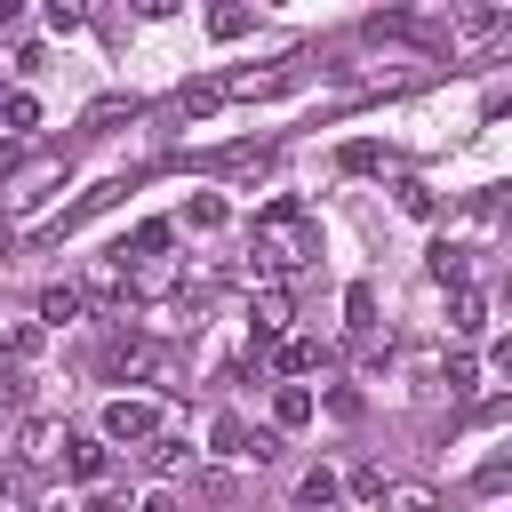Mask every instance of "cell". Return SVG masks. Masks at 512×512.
I'll list each match as a JSON object with an SVG mask.
<instances>
[{
	"mask_svg": "<svg viewBox=\"0 0 512 512\" xmlns=\"http://www.w3.org/2000/svg\"><path fill=\"white\" fill-rule=\"evenodd\" d=\"M336 496H344V480H336L328 464H312V472L296 480V512H336Z\"/></svg>",
	"mask_w": 512,
	"mask_h": 512,
	"instance_id": "13",
	"label": "cell"
},
{
	"mask_svg": "<svg viewBox=\"0 0 512 512\" xmlns=\"http://www.w3.org/2000/svg\"><path fill=\"white\" fill-rule=\"evenodd\" d=\"M160 360H168V352H160V336H144V328H128V336L104 352V368H112V376H152Z\"/></svg>",
	"mask_w": 512,
	"mask_h": 512,
	"instance_id": "6",
	"label": "cell"
},
{
	"mask_svg": "<svg viewBox=\"0 0 512 512\" xmlns=\"http://www.w3.org/2000/svg\"><path fill=\"white\" fill-rule=\"evenodd\" d=\"M184 224H192V232H216V224H224V200H216V192H200V200L184 208Z\"/></svg>",
	"mask_w": 512,
	"mask_h": 512,
	"instance_id": "25",
	"label": "cell"
},
{
	"mask_svg": "<svg viewBox=\"0 0 512 512\" xmlns=\"http://www.w3.org/2000/svg\"><path fill=\"white\" fill-rule=\"evenodd\" d=\"M176 104H184V112H192V120H200V112H216V104H224V96H216V80H192V88H184V96H176Z\"/></svg>",
	"mask_w": 512,
	"mask_h": 512,
	"instance_id": "26",
	"label": "cell"
},
{
	"mask_svg": "<svg viewBox=\"0 0 512 512\" xmlns=\"http://www.w3.org/2000/svg\"><path fill=\"white\" fill-rule=\"evenodd\" d=\"M48 184H64V152L8 168V208H40V200H48Z\"/></svg>",
	"mask_w": 512,
	"mask_h": 512,
	"instance_id": "5",
	"label": "cell"
},
{
	"mask_svg": "<svg viewBox=\"0 0 512 512\" xmlns=\"http://www.w3.org/2000/svg\"><path fill=\"white\" fill-rule=\"evenodd\" d=\"M344 168H352V176H368V168H384V144H344Z\"/></svg>",
	"mask_w": 512,
	"mask_h": 512,
	"instance_id": "28",
	"label": "cell"
},
{
	"mask_svg": "<svg viewBox=\"0 0 512 512\" xmlns=\"http://www.w3.org/2000/svg\"><path fill=\"white\" fill-rule=\"evenodd\" d=\"M312 416H320V400H312L304 384H280V392H272V432H296V424H312Z\"/></svg>",
	"mask_w": 512,
	"mask_h": 512,
	"instance_id": "12",
	"label": "cell"
},
{
	"mask_svg": "<svg viewBox=\"0 0 512 512\" xmlns=\"http://www.w3.org/2000/svg\"><path fill=\"white\" fill-rule=\"evenodd\" d=\"M320 360H328V352H320L312 336H280V344H272V368H280V376H312Z\"/></svg>",
	"mask_w": 512,
	"mask_h": 512,
	"instance_id": "14",
	"label": "cell"
},
{
	"mask_svg": "<svg viewBox=\"0 0 512 512\" xmlns=\"http://www.w3.org/2000/svg\"><path fill=\"white\" fill-rule=\"evenodd\" d=\"M248 24H256V16H248V8H208V32H216V40H240V32H248Z\"/></svg>",
	"mask_w": 512,
	"mask_h": 512,
	"instance_id": "24",
	"label": "cell"
},
{
	"mask_svg": "<svg viewBox=\"0 0 512 512\" xmlns=\"http://www.w3.org/2000/svg\"><path fill=\"white\" fill-rule=\"evenodd\" d=\"M80 512H120V504H104V496H88V504H80Z\"/></svg>",
	"mask_w": 512,
	"mask_h": 512,
	"instance_id": "34",
	"label": "cell"
},
{
	"mask_svg": "<svg viewBox=\"0 0 512 512\" xmlns=\"http://www.w3.org/2000/svg\"><path fill=\"white\" fill-rule=\"evenodd\" d=\"M384 480H392L384 464H360V472H352V496H368V504H376V488H384Z\"/></svg>",
	"mask_w": 512,
	"mask_h": 512,
	"instance_id": "31",
	"label": "cell"
},
{
	"mask_svg": "<svg viewBox=\"0 0 512 512\" xmlns=\"http://www.w3.org/2000/svg\"><path fill=\"white\" fill-rule=\"evenodd\" d=\"M448 328H456V336H480V328H488V304H480V288H456V304H448Z\"/></svg>",
	"mask_w": 512,
	"mask_h": 512,
	"instance_id": "19",
	"label": "cell"
},
{
	"mask_svg": "<svg viewBox=\"0 0 512 512\" xmlns=\"http://www.w3.org/2000/svg\"><path fill=\"white\" fill-rule=\"evenodd\" d=\"M376 512H440V488H424V480H384V488H376Z\"/></svg>",
	"mask_w": 512,
	"mask_h": 512,
	"instance_id": "11",
	"label": "cell"
},
{
	"mask_svg": "<svg viewBox=\"0 0 512 512\" xmlns=\"http://www.w3.org/2000/svg\"><path fill=\"white\" fill-rule=\"evenodd\" d=\"M272 456H280V432H272V424H264V432H248V464H272Z\"/></svg>",
	"mask_w": 512,
	"mask_h": 512,
	"instance_id": "29",
	"label": "cell"
},
{
	"mask_svg": "<svg viewBox=\"0 0 512 512\" xmlns=\"http://www.w3.org/2000/svg\"><path fill=\"white\" fill-rule=\"evenodd\" d=\"M160 432V408L152 400H112L104 408V448H144Z\"/></svg>",
	"mask_w": 512,
	"mask_h": 512,
	"instance_id": "3",
	"label": "cell"
},
{
	"mask_svg": "<svg viewBox=\"0 0 512 512\" xmlns=\"http://www.w3.org/2000/svg\"><path fill=\"white\" fill-rule=\"evenodd\" d=\"M72 320H88L80 280H48V288H40V328H72Z\"/></svg>",
	"mask_w": 512,
	"mask_h": 512,
	"instance_id": "8",
	"label": "cell"
},
{
	"mask_svg": "<svg viewBox=\"0 0 512 512\" xmlns=\"http://www.w3.org/2000/svg\"><path fill=\"white\" fill-rule=\"evenodd\" d=\"M312 256H320V216H312L304 200H272V208L256 216V264H248V288H264V280L288 288Z\"/></svg>",
	"mask_w": 512,
	"mask_h": 512,
	"instance_id": "1",
	"label": "cell"
},
{
	"mask_svg": "<svg viewBox=\"0 0 512 512\" xmlns=\"http://www.w3.org/2000/svg\"><path fill=\"white\" fill-rule=\"evenodd\" d=\"M272 88H288V64H248V72H224L216 80L224 104H248V96H272Z\"/></svg>",
	"mask_w": 512,
	"mask_h": 512,
	"instance_id": "7",
	"label": "cell"
},
{
	"mask_svg": "<svg viewBox=\"0 0 512 512\" xmlns=\"http://www.w3.org/2000/svg\"><path fill=\"white\" fill-rule=\"evenodd\" d=\"M248 320H256V352H272V344L288 336V320H296V296H288L280 280H264L256 304H248Z\"/></svg>",
	"mask_w": 512,
	"mask_h": 512,
	"instance_id": "4",
	"label": "cell"
},
{
	"mask_svg": "<svg viewBox=\"0 0 512 512\" xmlns=\"http://www.w3.org/2000/svg\"><path fill=\"white\" fill-rule=\"evenodd\" d=\"M32 128H40V104H32L24 88H8V96H0V136H8V144H24Z\"/></svg>",
	"mask_w": 512,
	"mask_h": 512,
	"instance_id": "16",
	"label": "cell"
},
{
	"mask_svg": "<svg viewBox=\"0 0 512 512\" xmlns=\"http://www.w3.org/2000/svg\"><path fill=\"white\" fill-rule=\"evenodd\" d=\"M344 328H352V336H376V288H368V280L344 288Z\"/></svg>",
	"mask_w": 512,
	"mask_h": 512,
	"instance_id": "18",
	"label": "cell"
},
{
	"mask_svg": "<svg viewBox=\"0 0 512 512\" xmlns=\"http://www.w3.org/2000/svg\"><path fill=\"white\" fill-rule=\"evenodd\" d=\"M8 256H16V224L0 216V264H8Z\"/></svg>",
	"mask_w": 512,
	"mask_h": 512,
	"instance_id": "33",
	"label": "cell"
},
{
	"mask_svg": "<svg viewBox=\"0 0 512 512\" xmlns=\"http://www.w3.org/2000/svg\"><path fill=\"white\" fill-rule=\"evenodd\" d=\"M504 480H512V464H504V456H488V464H480V480H472V488H480V496H496V488H504Z\"/></svg>",
	"mask_w": 512,
	"mask_h": 512,
	"instance_id": "30",
	"label": "cell"
},
{
	"mask_svg": "<svg viewBox=\"0 0 512 512\" xmlns=\"http://www.w3.org/2000/svg\"><path fill=\"white\" fill-rule=\"evenodd\" d=\"M424 272H432L440 288H472V248H456V240H432V248H424Z\"/></svg>",
	"mask_w": 512,
	"mask_h": 512,
	"instance_id": "10",
	"label": "cell"
},
{
	"mask_svg": "<svg viewBox=\"0 0 512 512\" xmlns=\"http://www.w3.org/2000/svg\"><path fill=\"white\" fill-rule=\"evenodd\" d=\"M432 376H440V384H448V400H464V392H472V384H480V368H472V352H448V360H440V368H432Z\"/></svg>",
	"mask_w": 512,
	"mask_h": 512,
	"instance_id": "21",
	"label": "cell"
},
{
	"mask_svg": "<svg viewBox=\"0 0 512 512\" xmlns=\"http://www.w3.org/2000/svg\"><path fill=\"white\" fill-rule=\"evenodd\" d=\"M392 192H400V208H408L416 224H432V216H440V192H432V184H416V176H400Z\"/></svg>",
	"mask_w": 512,
	"mask_h": 512,
	"instance_id": "20",
	"label": "cell"
},
{
	"mask_svg": "<svg viewBox=\"0 0 512 512\" xmlns=\"http://www.w3.org/2000/svg\"><path fill=\"white\" fill-rule=\"evenodd\" d=\"M48 24H56V32H80L88 8H80V0H48Z\"/></svg>",
	"mask_w": 512,
	"mask_h": 512,
	"instance_id": "27",
	"label": "cell"
},
{
	"mask_svg": "<svg viewBox=\"0 0 512 512\" xmlns=\"http://www.w3.org/2000/svg\"><path fill=\"white\" fill-rule=\"evenodd\" d=\"M168 248H176V224H168V216H152V224H136V232H128V248H120V256H128V264H168Z\"/></svg>",
	"mask_w": 512,
	"mask_h": 512,
	"instance_id": "9",
	"label": "cell"
},
{
	"mask_svg": "<svg viewBox=\"0 0 512 512\" xmlns=\"http://www.w3.org/2000/svg\"><path fill=\"white\" fill-rule=\"evenodd\" d=\"M112 120H136V96H96L88 104V128H112Z\"/></svg>",
	"mask_w": 512,
	"mask_h": 512,
	"instance_id": "22",
	"label": "cell"
},
{
	"mask_svg": "<svg viewBox=\"0 0 512 512\" xmlns=\"http://www.w3.org/2000/svg\"><path fill=\"white\" fill-rule=\"evenodd\" d=\"M64 440H72L64 416H24L16 424V464L24 472H64Z\"/></svg>",
	"mask_w": 512,
	"mask_h": 512,
	"instance_id": "2",
	"label": "cell"
},
{
	"mask_svg": "<svg viewBox=\"0 0 512 512\" xmlns=\"http://www.w3.org/2000/svg\"><path fill=\"white\" fill-rule=\"evenodd\" d=\"M144 464L168 480V472H184V464H192V440H176V432H152V440H144Z\"/></svg>",
	"mask_w": 512,
	"mask_h": 512,
	"instance_id": "17",
	"label": "cell"
},
{
	"mask_svg": "<svg viewBox=\"0 0 512 512\" xmlns=\"http://www.w3.org/2000/svg\"><path fill=\"white\" fill-rule=\"evenodd\" d=\"M136 512H184V504H176V488H144V496H136Z\"/></svg>",
	"mask_w": 512,
	"mask_h": 512,
	"instance_id": "32",
	"label": "cell"
},
{
	"mask_svg": "<svg viewBox=\"0 0 512 512\" xmlns=\"http://www.w3.org/2000/svg\"><path fill=\"white\" fill-rule=\"evenodd\" d=\"M64 472H72V480H104V472H112V448H104V440H64Z\"/></svg>",
	"mask_w": 512,
	"mask_h": 512,
	"instance_id": "15",
	"label": "cell"
},
{
	"mask_svg": "<svg viewBox=\"0 0 512 512\" xmlns=\"http://www.w3.org/2000/svg\"><path fill=\"white\" fill-rule=\"evenodd\" d=\"M208 440H216V456H248V424H240V416H216Z\"/></svg>",
	"mask_w": 512,
	"mask_h": 512,
	"instance_id": "23",
	"label": "cell"
}]
</instances>
